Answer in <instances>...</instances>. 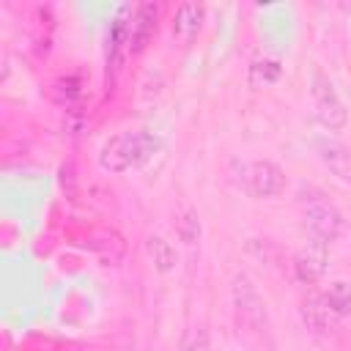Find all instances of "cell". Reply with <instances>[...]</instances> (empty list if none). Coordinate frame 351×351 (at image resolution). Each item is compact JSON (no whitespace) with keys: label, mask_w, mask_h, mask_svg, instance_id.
Listing matches in <instances>:
<instances>
[{"label":"cell","mask_w":351,"mask_h":351,"mask_svg":"<svg viewBox=\"0 0 351 351\" xmlns=\"http://www.w3.org/2000/svg\"><path fill=\"white\" fill-rule=\"evenodd\" d=\"M159 148H162V140L151 132H123L104 143L99 154V165L107 173H123L129 167L148 162Z\"/></svg>","instance_id":"1"},{"label":"cell","mask_w":351,"mask_h":351,"mask_svg":"<svg viewBox=\"0 0 351 351\" xmlns=\"http://www.w3.org/2000/svg\"><path fill=\"white\" fill-rule=\"evenodd\" d=\"M241 186L252 197H274L285 189V176L274 162L258 159L241 165Z\"/></svg>","instance_id":"2"},{"label":"cell","mask_w":351,"mask_h":351,"mask_svg":"<svg viewBox=\"0 0 351 351\" xmlns=\"http://www.w3.org/2000/svg\"><path fill=\"white\" fill-rule=\"evenodd\" d=\"M313 104H315V118L326 126V129H343L346 126V107L340 101V96L335 93L332 82L321 74L313 71Z\"/></svg>","instance_id":"3"},{"label":"cell","mask_w":351,"mask_h":351,"mask_svg":"<svg viewBox=\"0 0 351 351\" xmlns=\"http://www.w3.org/2000/svg\"><path fill=\"white\" fill-rule=\"evenodd\" d=\"M307 230H310V239H318V241H335L340 233H343V217L340 211L326 203V200H315L307 206Z\"/></svg>","instance_id":"4"},{"label":"cell","mask_w":351,"mask_h":351,"mask_svg":"<svg viewBox=\"0 0 351 351\" xmlns=\"http://www.w3.org/2000/svg\"><path fill=\"white\" fill-rule=\"evenodd\" d=\"M326 258H329V244L310 239L293 258V271H296L299 282H307V285L318 282L326 271Z\"/></svg>","instance_id":"5"},{"label":"cell","mask_w":351,"mask_h":351,"mask_svg":"<svg viewBox=\"0 0 351 351\" xmlns=\"http://www.w3.org/2000/svg\"><path fill=\"white\" fill-rule=\"evenodd\" d=\"M156 25H159V5L156 3H140L132 14V27H129V52H143L154 36H156Z\"/></svg>","instance_id":"6"},{"label":"cell","mask_w":351,"mask_h":351,"mask_svg":"<svg viewBox=\"0 0 351 351\" xmlns=\"http://www.w3.org/2000/svg\"><path fill=\"white\" fill-rule=\"evenodd\" d=\"M233 302H236L239 318H241L244 324L261 326V324L266 321L263 299L258 296V291H255V285L250 282L247 274H236V280H233Z\"/></svg>","instance_id":"7"},{"label":"cell","mask_w":351,"mask_h":351,"mask_svg":"<svg viewBox=\"0 0 351 351\" xmlns=\"http://www.w3.org/2000/svg\"><path fill=\"white\" fill-rule=\"evenodd\" d=\"M302 318H304V326L313 332V335H329L337 324V313L329 307L326 296L324 293H310L304 302H302Z\"/></svg>","instance_id":"8"},{"label":"cell","mask_w":351,"mask_h":351,"mask_svg":"<svg viewBox=\"0 0 351 351\" xmlns=\"http://www.w3.org/2000/svg\"><path fill=\"white\" fill-rule=\"evenodd\" d=\"M132 5H121L115 11V19L110 25V38H107V69H118L123 47L129 49V27H132Z\"/></svg>","instance_id":"9"},{"label":"cell","mask_w":351,"mask_h":351,"mask_svg":"<svg viewBox=\"0 0 351 351\" xmlns=\"http://www.w3.org/2000/svg\"><path fill=\"white\" fill-rule=\"evenodd\" d=\"M318 156L321 162L346 184H351V148H346L337 140H318Z\"/></svg>","instance_id":"10"},{"label":"cell","mask_w":351,"mask_h":351,"mask_svg":"<svg viewBox=\"0 0 351 351\" xmlns=\"http://www.w3.org/2000/svg\"><path fill=\"white\" fill-rule=\"evenodd\" d=\"M200 22H203V5L200 3H181L176 11L173 33L181 41H192V36L200 30Z\"/></svg>","instance_id":"11"},{"label":"cell","mask_w":351,"mask_h":351,"mask_svg":"<svg viewBox=\"0 0 351 351\" xmlns=\"http://www.w3.org/2000/svg\"><path fill=\"white\" fill-rule=\"evenodd\" d=\"M90 247L101 255L104 263H118V261L123 258V252H126V244H123V239H121L115 230H104V233H99V236L93 239Z\"/></svg>","instance_id":"12"},{"label":"cell","mask_w":351,"mask_h":351,"mask_svg":"<svg viewBox=\"0 0 351 351\" xmlns=\"http://www.w3.org/2000/svg\"><path fill=\"white\" fill-rule=\"evenodd\" d=\"M145 247H148V255L154 258V266H156L159 271H170V269L176 266V250H173L170 241H165L162 236H148Z\"/></svg>","instance_id":"13"},{"label":"cell","mask_w":351,"mask_h":351,"mask_svg":"<svg viewBox=\"0 0 351 351\" xmlns=\"http://www.w3.org/2000/svg\"><path fill=\"white\" fill-rule=\"evenodd\" d=\"M52 99H55L60 107L71 110L74 101L80 99V80H77V77H60V80L52 85Z\"/></svg>","instance_id":"14"},{"label":"cell","mask_w":351,"mask_h":351,"mask_svg":"<svg viewBox=\"0 0 351 351\" xmlns=\"http://www.w3.org/2000/svg\"><path fill=\"white\" fill-rule=\"evenodd\" d=\"M324 296H326L329 307H332L337 315H348V313H351V285H348V282H343V280L332 282Z\"/></svg>","instance_id":"15"},{"label":"cell","mask_w":351,"mask_h":351,"mask_svg":"<svg viewBox=\"0 0 351 351\" xmlns=\"http://www.w3.org/2000/svg\"><path fill=\"white\" fill-rule=\"evenodd\" d=\"M280 77L277 60H255L250 66V85H271Z\"/></svg>","instance_id":"16"},{"label":"cell","mask_w":351,"mask_h":351,"mask_svg":"<svg viewBox=\"0 0 351 351\" xmlns=\"http://www.w3.org/2000/svg\"><path fill=\"white\" fill-rule=\"evenodd\" d=\"M178 236H181V241H186V244H195L197 241V236H200V222H197V214L192 211V208H186L184 211V217L178 219Z\"/></svg>","instance_id":"17"},{"label":"cell","mask_w":351,"mask_h":351,"mask_svg":"<svg viewBox=\"0 0 351 351\" xmlns=\"http://www.w3.org/2000/svg\"><path fill=\"white\" fill-rule=\"evenodd\" d=\"M60 186H63V192L69 197L77 195V173H74V165L71 162H63L60 165Z\"/></svg>","instance_id":"18"}]
</instances>
